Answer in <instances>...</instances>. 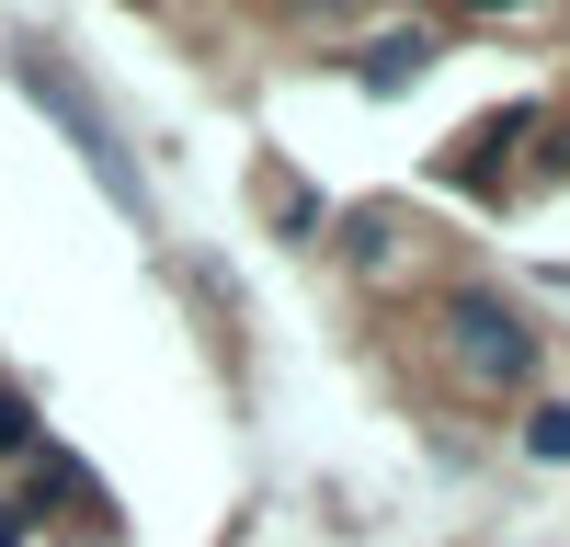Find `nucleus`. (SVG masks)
Here are the masks:
<instances>
[{"mask_svg": "<svg viewBox=\"0 0 570 547\" xmlns=\"http://www.w3.org/2000/svg\"><path fill=\"white\" fill-rule=\"evenodd\" d=\"M525 445L548 456V468H570V399H548V410H537V422H525Z\"/></svg>", "mask_w": 570, "mask_h": 547, "instance_id": "nucleus-5", "label": "nucleus"}, {"mask_svg": "<svg viewBox=\"0 0 570 547\" xmlns=\"http://www.w3.org/2000/svg\"><path fill=\"white\" fill-rule=\"evenodd\" d=\"M23 80H35V103H46V115H58V126L80 137V149H91V160H104V182H115V195H126V182H137V171H126V149H115V126H104V115H91V103H80V80H69L58 58H23Z\"/></svg>", "mask_w": 570, "mask_h": 547, "instance_id": "nucleus-2", "label": "nucleus"}, {"mask_svg": "<svg viewBox=\"0 0 570 547\" xmlns=\"http://www.w3.org/2000/svg\"><path fill=\"white\" fill-rule=\"evenodd\" d=\"M12 536H23V525H12V514H0V547H12Z\"/></svg>", "mask_w": 570, "mask_h": 547, "instance_id": "nucleus-7", "label": "nucleus"}, {"mask_svg": "<svg viewBox=\"0 0 570 547\" xmlns=\"http://www.w3.org/2000/svg\"><path fill=\"white\" fill-rule=\"evenodd\" d=\"M445 365H456V388H525V377H537L525 308H502L491 286H456V297H445Z\"/></svg>", "mask_w": 570, "mask_h": 547, "instance_id": "nucleus-1", "label": "nucleus"}, {"mask_svg": "<svg viewBox=\"0 0 570 547\" xmlns=\"http://www.w3.org/2000/svg\"><path fill=\"white\" fill-rule=\"evenodd\" d=\"M456 12H525V0H456Z\"/></svg>", "mask_w": 570, "mask_h": 547, "instance_id": "nucleus-6", "label": "nucleus"}, {"mask_svg": "<svg viewBox=\"0 0 570 547\" xmlns=\"http://www.w3.org/2000/svg\"><path fill=\"white\" fill-rule=\"evenodd\" d=\"M0 456H46V422H35L23 388H0Z\"/></svg>", "mask_w": 570, "mask_h": 547, "instance_id": "nucleus-4", "label": "nucleus"}, {"mask_svg": "<svg viewBox=\"0 0 570 547\" xmlns=\"http://www.w3.org/2000/svg\"><path fill=\"white\" fill-rule=\"evenodd\" d=\"M411 69H434V34H389V46H365V80H376V91H400Z\"/></svg>", "mask_w": 570, "mask_h": 547, "instance_id": "nucleus-3", "label": "nucleus"}]
</instances>
